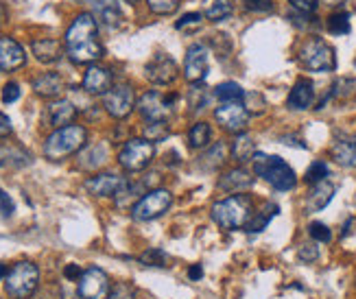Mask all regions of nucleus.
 I'll return each instance as SVG.
<instances>
[{
    "label": "nucleus",
    "instance_id": "nucleus-1",
    "mask_svg": "<svg viewBox=\"0 0 356 299\" xmlns=\"http://www.w3.org/2000/svg\"><path fill=\"white\" fill-rule=\"evenodd\" d=\"M66 53L74 64H95L103 57L99 24L92 13H79L66 31Z\"/></svg>",
    "mask_w": 356,
    "mask_h": 299
},
{
    "label": "nucleus",
    "instance_id": "nucleus-2",
    "mask_svg": "<svg viewBox=\"0 0 356 299\" xmlns=\"http://www.w3.org/2000/svg\"><path fill=\"white\" fill-rule=\"evenodd\" d=\"M254 216V201L250 195H232L212 206V221L221 229L234 232L250 225Z\"/></svg>",
    "mask_w": 356,
    "mask_h": 299
},
{
    "label": "nucleus",
    "instance_id": "nucleus-3",
    "mask_svg": "<svg viewBox=\"0 0 356 299\" xmlns=\"http://www.w3.org/2000/svg\"><path fill=\"white\" fill-rule=\"evenodd\" d=\"M254 172L258 177L265 179L275 191L286 193L293 191L298 184L296 170H293L280 155H267V153H256L254 155Z\"/></svg>",
    "mask_w": 356,
    "mask_h": 299
},
{
    "label": "nucleus",
    "instance_id": "nucleus-4",
    "mask_svg": "<svg viewBox=\"0 0 356 299\" xmlns=\"http://www.w3.org/2000/svg\"><path fill=\"white\" fill-rule=\"evenodd\" d=\"M88 131L81 124H66V127L55 129L44 143V155L49 157L51 162H59L64 157L81 151L86 147Z\"/></svg>",
    "mask_w": 356,
    "mask_h": 299
},
{
    "label": "nucleus",
    "instance_id": "nucleus-5",
    "mask_svg": "<svg viewBox=\"0 0 356 299\" xmlns=\"http://www.w3.org/2000/svg\"><path fill=\"white\" fill-rule=\"evenodd\" d=\"M300 64L311 72H332L337 68L334 49L321 38H311L302 44L298 53Z\"/></svg>",
    "mask_w": 356,
    "mask_h": 299
},
{
    "label": "nucleus",
    "instance_id": "nucleus-6",
    "mask_svg": "<svg viewBox=\"0 0 356 299\" xmlns=\"http://www.w3.org/2000/svg\"><path fill=\"white\" fill-rule=\"evenodd\" d=\"M40 284V269L33 262H18L5 277L7 295L13 299H29Z\"/></svg>",
    "mask_w": 356,
    "mask_h": 299
},
{
    "label": "nucleus",
    "instance_id": "nucleus-7",
    "mask_svg": "<svg viewBox=\"0 0 356 299\" xmlns=\"http://www.w3.org/2000/svg\"><path fill=\"white\" fill-rule=\"evenodd\" d=\"M153 155H156L153 143H149L147 138H131L122 145L118 153V164L129 172H140L151 164Z\"/></svg>",
    "mask_w": 356,
    "mask_h": 299
},
{
    "label": "nucleus",
    "instance_id": "nucleus-8",
    "mask_svg": "<svg viewBox=\"0 0 356 299\" xmlns=\"http://www.w3.org/2000/svg\"><path fill=\"white\" fill-rule=\"evenodd\" d=\"M171 206H173V195L164 191V188H156V191H149L131 208V216L136 221H156L164 212H168Z\"/></svg>",
    "mask_w": 356,
    "mask_h": 299
},
{
    "label": "nucleus",
    "instance_id": "nucleus-9",
    "mask_svg": "<svg viewBox=\"0 0 356 299\" xmlns=\"http://www.w3.org/2000/svg\"><path fill=\"white\" fill-rule=\"evenodd\" d=\"M214 118L229 134H243L250 122V109L243 101H225L214 109Z\"/></svg>",
    "mask_w": 356,
    "mask_h": 299
},
{
    "label": "nucleus",
    "instance_id": "nucleus-10",
    "mask_svg": "<svg viewBox=\"0 0 356 299\" xmlns=\"http://www.w3.org/2000/svg\"><path fill=\"white\" fill-rule=\"evenodd\" d=\"M103 107H105V112L110 114L112 118H116V120L127 118L134 112V107H136L134 88L127 86V83L112 86V90L107 92L105 99H103Z\"/></svg>",
    "mask_w": 356,
    "mask_h": 299
},
{
    "label": "nucleus",
    "instance_id": "nucleus-11",
    "mask_svg": "<svg viewBox=\"0 0 356 299\" xmlns=\"http://www.w3.org/2000/svg\"><path fill=\"white\" fill-rule=\"evenodd\" d=\"M175 99H177L175 94L168 99V97H162V94L156 90H149L143 94L140 101H138V112H140L143 118H147L149 122H162L171 116V105Z\"/></svg>",
    "mask_w": 356,
    "mask_h": 299
},
{
    "label": "nucleus",
    "instance_id": "nucleus-12",
    "mask_svg": "<svg viewBox=\"0 0 356 299\" xmlns=\"http://www.w3.org/2000/svg\"><path fill=\"white\" fill-rule=\"evenodd\" d=\"M110 277L99 266H90L79 277V297L81 299H107L110 297Z\"/></svg>",
    "mask_w": 356,
    "mask_h": 299
},
{
    "label": "nucleus",
    "instance_id": "nucleus-13",
    "mask_svg": "<svg viewBox=\"0 0 356 299\" xmlns=\"http://www.w3.org/2000/svg\"><path fill=\"white\" fill-rule=\"evenodd\" d=\"M208 74V51L204 44H191L184 59V76L191 83H204Z\"/></svg>",
    "mask_w": 356,
    "mask_h": 299
},
{
    "label": "nucleus",
    "instance_id": "nucleus-14",
    "mask_svg": "<svg viewBox=\"0 0 356 299\" xmlns=\"http://www.w3.org/2000/svg\"><path fill=\"white\" fill-rule=\"evenodd\" d=\"M145 72H147V79H149V81H151V83H156V86H171V83L175 81V79H177V74H179L175 59H173V57H168V55H164V53H160V55L153 57V59L149 61V64H147Z\"/></svg>",
    "mask_w": 356,
    "mask_h": 299
},
{
    "label": "nucleus",
    "instance_id": "nucleus-15",
    "mask_svg": "<svg viewBox=\"0 0 356 299\" xmlns=\"http://www.w3.org/2000/svg\"><path fill=\"white\" fill-rule=\"evenodd\" d=\"M127 179L116 175V172H99V175L86 179V191L95 197H116L122 188H125Z\"/></svg>",
    "mask_w": 356,
    "mask_h": 299
},
{
    "label": "nucleus",
    "instance_id": "nucleus-16",
    "mask_svg": "<svg viewBox=\"0 0 356 299\" xmlns=\"http://www.w3.org/2000/svg\"><path fill=\"white\" fill-rule=\"evenodd\" d=\"M26 64L24 49L9 35L0 38V72L18 70Z\"/></svg>",
    "mask_w": 356,
    "mask_h": 299
},
{
    "label": "nucleus",
    "instance_id": "nucleus-17",
    "mask_svg": "<svg viewBox=\"0 0 356 299\" xmlns=\"http://www.w3.org/2000/svg\"><path fill=\"white\" fill-rule=\"evenodd\" d=\"M112 83H114L112 70L105 66L92 64L83 74V90L90 94H107L112 90Z\"/></svg>",
    "mask_w": 356,
    "mask_h": 299
},
{
    "label": "nucleus",
    "instance_id": "nucleus-18",
    "mask_svg": "<svg viewBox=\"0 0 356 299\" xmlns=\"http://www.w3.org/2000/svg\"><path fill=\"white\" fill-rule=\"evenodd\" d=\"M315 101V86L311 79H298L296 86L291 88L289 92V99H286V105L289 109H296V112H304V109H308L313 105Z\"/></svg>",
    "mask_w": 356,
    "mask_h": 299
},
{
    "label": "nucleus",
    "instance_id": "nucleus-19",
    "mask_svg": "<svg viewBox=\"0 0 356 299\" xmlns=\"http://www.w3.org/2000/svg\"><path fill=\"white\" fill-rule=\"evenodd\" d=\"M31 51H33L35 59L42 61V64H55V61L64 55V44L55 38H40V40H33Z\"/></svg>",
    "mask_w": 356,
    "mask_h": 299
},
{
    "label": "nucleus",
    "instance_id": "nucleus-20",
    "mask_svg": "<svg viewBox=\"0 0 356 299\" xmlns=\"http://www.w3.org/2000/svg\"><path fill=\"white\" fill-rule=\"evenodd\" d=\"M332 197H334V186L328 179L315 184L306 197V212H321L332 201Z\"/></svg>",
    "mask_w": 356,
    "mask_h": 299
},
{
    "label": "nucleus",
    "instance_id": "nucleus-21",
    "mask_svg": "<svg viewBox=\"0 0 356 299\" xmlns=\"http://www.w3.org/2000/svg\"><path fill=\"white\" fill-rule=\"evenodd\" d=\"M252 186H254V177L243 166L227 170L225 175H221V179H219V188L225 193H241V191H247V188H252Z\"/></svg>",
    "mask_w": 356,
    "mask_h": 299
},
{
    "label": "nucleus",
    "instance_id": "nucleus-22",
    "mask_svg": "<svg viewBox=\"0 0 356 299\" xmlns=\"http://www.w3.org/2000/svg\"><path fill=\"white\" fill-rule=\"evenodd\" d=\"M74 116H76V107L66 99H57L49 105V120L57 129L66 127V124H72Z\"/></svg>",
    "mask_w": 356,
    "mask_h": 299
},
{
    "label": "nucleus",
    "instance_id": "nucleus-23",
    "mask_svg": "<svg viewBox=\"0 0 356 299\" xmlns=\"http://www.w3.org/2000/svg\"><path fill=\"white\" fill-rule=\"evenodd\" d=\"M33 90L44 99L59 97V94L64 92V79H61V74H57V72H44L33 81Z\"/></svg>",
    "mask_w": 356,
    "mask_h": 299
},
{
    "label": "nucleus",
    "instance_id": "nucleus-24",
    "mask_svg": "<svg viewBox=\"0 0 356 299\" xmlns=\"http://www.w3.org/2000/svg\"><path fill=\"white\" fill-rule=\"evenodd\" d=\"M332 160L346 168H356V136L337 140L332 145Z\"/></svg>",
    "mask_w": 356,
    "mask_h": 299
},
{
    "label": "nucleus",
    "instance_id": "nucleus-25",
    "mask_svg": "<svg viewBox=\"0 0 356 299\" xmlns=\"http://www.w3.org/2000/svg\"><path fill=\"white\" fill-rule=\"evenodd\" d=\"M92 7H95V18L101 20L103 24L107 26H114L120 22L122 18V11H120V5L118 0H92Z\"/></svg>",
    "mask_w": 356,
    "mask_h": 299
},
{
    "label": "nucleus",
    "instance_id": "nucleus-26",
    "mask_svg": "<svg viewBox=\"0 0 356 299\" xmlns=\"http://www.w3.org/2000/svg\"><path fill=\"white\" fill-rule=\"evenodd\" d=\"M232 157L238 162V164H247V162H252L254 160V155L258 153L256 151V145H254V140L247 136V134H238L234 138V143H232Z\"/></svg>",
    "mask_w": 356,
    "mask_h": 299
},
{
    "label": "nucleus",
    "instance_id": "nucleus-27",
    "mask_svg": "<svg viewBox=\"0 0 356 299\" xmlns=\"http://www.w3.org/2000/svg\"><path fill=\"white\" fill-rule=\"evenodd\" d=\"M277 212H280V206H277V203H273V201L265 203V206H262L258 212H254L250 225H247V232H252V234L262 232V229H265L271 223V218L277 216Z\"/></svg>",
    "mask_w": 356,
    "mask_h": 299
},
{
    "label": "nucleus",
    "instance_id": "nucleus-28",
    "mask_svg": "<svg viewBox=\"0 0 356 299\" xmlns=\"http://www.w3.org/2000/svg\"><path fill=\"white\" fill-rule=\"evenodd\" d=\"M107 162V149L105 145H95V147H88L81 155H79V166L88 168V170H95L99 166H103Z\"/></svg>",
    "mask_w": 356,
    "mask_h": 299
},
{
    "label": "nucleus",
    "instance_id": "nucleus-29",
    "mask_svg": "<svg viewBox=\"0 0 356 299\" xmlns=\"http://www.w3.org/2000/svg\"><path fill=\"white\" fill-rule=\"evenodd\" d=\"M223 162H225V145L223 143H216V145L208 147L204 151V155L199 157V168L216 170Z\"/></svg>",
    "mask_w": 356,
    "mask_h": 299
},
{
    "label": "nucleus",
    "instance_id": "nucleus-30",
    "mask_svg": "<svg viewBox=\"0 0 356 299\" xmlns=\"http://www.w3.org/2000/svg\"><path fill=\"white\" fill-rule=\"evenodd\" d=\"M204 15L212 22H221L232 15V3L229 0H204Z\"/></svg>",
    "mask_w": 356,
    "mask_h": 299
},
{
    "label": "nucleus",
    "instance_id": "nucleus-31",
    "mask_svg": "<svg viewBox=\"0 0 356 299\" xmlns=\"http://www.w3.org/2000/svg\"><path fill=\"white\" fill-rule=\"evenodd\" d=\"M210 138H212V129L208 122H195L191 131H188V145L193 149H206L210 145Z\"/></svg>",
    "mask_w": 356,
    "mask_h": 299
},
{
    "label": "nucleus",
    "instance_id": "nucleus-32",
    "mask_svg": "<svg viewBox=\"0 0 356 299\" xmlns=\"http://www.w3.org/2000/svg\"><path fill=\"white\" fill-rule=\"evenodd\" d=\"M326 29L330 31L332 35H348L350 33V13L348 11H337L332 13L328 22H326Z\"/></svg>",
    "mask_w": 356,
    "mask_h": 299
},
{
    "label": "nucleus",
    "instance_id": "nucleus-33",
    "mask_svg": "<svg viewBox=\"0 0 356 299\" xmlns=\"http://www.w3.org/2000/svg\"><path fill=\"white\" fill-rule=\"evenodd\" d=\"M214 94L221 99V103H225V101H243L247 92L236 81H225L221 86H216Z\"/></svg>",
    "mask_w": 356,
    "mask_h": 299
},
{
    "label": "nucleus",
    "instance_id": "nucleus-34",
    "mask_svg": "<svg viewBox=\"0 0 356 299\" xmlns=\"http://www.w3.org/2000/svg\"><path fill=\"white\" fill-rule=\"evenodd\" d=\"M328 175H330L328 164L323 162V160H315L311 166L306 168V172H304V181H306V184H311V186H315V184H319V181H326Z\"/></svg>",
    "mask_w": 356,
    "mask_h": 299
},
{
    "label": "nucleus",
    "instance_id": "nucleus-35",
    "mask_svg": "<svg viewBox=\"0 0 356 299\" xmlns=\"http://www.w3.org/2000/svg\"><path fill=\"white\" fill-rule=\"evenodd\" d=\"M168 134H171V129H168L166 120L162 122H149L145 127V138L149 140V143H162V140L168 138Z\"/></svg>",
    "mask_w": 356,
    "mask_h": 299
},
{
    "label": "nucleus",
    "instance_id": "nucleus-36",
    "mask_svg": "<svg viewBox=\"0 0 356 299\" xmlns=\"http://www.w3.org/2000/svg\"><path fill=\"white\" fill-rule=\"evenodd\" d=\"M181 0H147V5L153 13L158 15H171L179 9Z\"/></svg>",
    "mask_w": 356,
    "mask_h": 299
},
{
    "label": "nucleus",
    "instance_id": "nucleus-37",
    "mask_svg": "<svg viewBox=\"0 0 356 299\" xmlns=\"http://www.w3.org/2000/svg\"><path fill=\"white\" fill-rule=\"evenodd\" d=\"M140 262H143V264H147V266H166V262H168V256L164 254L162 249L153 247V249L145 251V254L140 256Z\"/></svg>",
    "mask_w": 356,
    "mask_h": 299
},
{
    "label": "nucleus",
    "instance_id": "nucleus-38",
    "mask_svg": "<svg viewBox=\"0 0 356 299\" xmlns=\"http://www.w3.org/2000/svg\"><path fill=\"white\" fill-rule=\"evenodd\" d=\"M308 234H311V239L315 243H330L332 239V232L326 223H319V221H313L311 225H308Z\"/></svg>",
    "mask_w": 356,
    "mask_h": 299
},
{
    "label": "nucleus",
    "instance_id": "nucleus-39",
    "mask_svg": "<svg viewBox=\"0 0 356 299\" xmlns=\"http://www.w3.org/2000/svg\"><path fill=\"white\" fill-rule=\"evenodd\" d=\"M289 5L298 15H313L319 7V0H289Z\"/></svg>",
    "mask_w": 356,
    "mask_h": 299
},
{
    "label": "nucleus",
    "instance_id": "nucleus-40",
    "mask_svg": "<svg viewBox=\"0 0 356 299\" xmlns=\"http://www.w3.org/2000/svg\"><path fill=\"white\" fill-rule=\"evenodd\" d=\"M107 299H136V289L129 284V282H118V284L110 291V297Z\"/></svg>",
    "mask_w": 356,
    "mask_h": 299
},
{
    "label": "nucleus",
    "instance_id": "nucleus-41",
    "mask_svg": "<svg viewBox=\"0 0 356 299\" xmlns=\"http://www.w3.org/2000/svg\"><path fill=\"white\" fill-rule=\"evenodd\" d=\"M317 258H319V249H317V245H313V243H306V245H302V247L298 249V260L304 262V264H311V262H315Z\"/></svg>",
    "mask_w": 356,
    "mask_h": 299
},
{
    "label": "nucleus",
    "instance_id": "nucleus-42",
    "mask_svg": "<svg viewBox=\"0 0 356 299\" xmlns=\"http://www.w3.org/2000/svg\"><path fill=\"white\" fill-rule=\"evenodd\" d=\"M245 9L254 13H269L275 9L273 0H245Z\"/></svg>",
    "mask_w": 356,
    "mask_h": 299
},
{
    "label": "nucleus",
    "instance_id": "nucleus-43",
    "mask_svg": "<svg viewBox=\"0 0 356 299\" xmlns=\"http://www.w3.org/2000/svg\"><path fill=\"white\" fill-rule=\"evenodd\" d=\"M20 99V86L18 83H7L5 88H3V103H15V101H18Z\"/></svg>",
    "mask_w": 356,
    "mask_h": 299
},
{
    "label": "nucleus",
    "instance_id": "nucleus-44",
    "mask_svg": "<svg viewBox=\"0 0 356 299\" xmlns=\"http://www.w3.org/2000/svg\"><path fill=\"white\" fill-rule=\"evenodd\" d=\"M201 20H204V13H195V11H191V13H184L181 18L175 22V26H177V29H184V26H191V24H199Z\"/></svg>",
    "mask_w": 356,
    "mask_h": 299
},
{
    "label": "nucleus",
    "instance_id": "nucleus-45",
    "mask_svg": "<svg viewBox=\"0 0 356 299\" xmlns=\"http://www.w3.org/2000/svg\"><path fill=\"white\" fill-rule=\"evenodd\" d=\"M0 214H3V216H11L13 214V201H11V197L5 191H0Z\"/></svg>",
    "mask_w": 356,
    "mask_h": 299
},
{
    "label": "nucleus",
    "instance_id": "nucleus-46",
    "mask_svg": "<svg viewBox=\"0 0 356 299\" xmlns=\"http://www.w3.org/2000/svg\"><path fill=\"white\" fill-rule=\"evenodd\" d=\"M11 120H9V116L7 114H3L0 112V138H7V136H11Z\"/></svg>",
    "mask_w": 356,
    "mask_h": 299
},
{
    "label": "nucleus",
    "instance_id": "nucleus-47",
    "mask_svg": "<svg viewBox=\"0 0 356 299\" xmlns=\"http://www.w3.org/2000/svg\"><path fill=\"white\" fill-rule=\"evenodd\" d=\"M64 275H66V280H79L83 275V271L79 264H68L64 269Z\"/></svg>",
    "mask_w": 356,
    "mask_h": 299
},
{
    "label": "nucleus",
    "instance_id": "nucleus-48",
    "mask_svg": "<svg viewBox=\"0 0 356 299\" xmlns=\"http://www.w3.org/2000/svg\"><path fill=\"white\" fill-rule=\"evenodd\" d=\"M188 277H191L193 282L201 280V277H204V266H201V264H193L191 269H188Z\"/></svg>",
    "mask_w": 356,
    "mask_h": 299
},
{
    "label": "nucleus",
    "instance_id": "nucleus-49",
    "mask_svg": "<svg viewBox=\"0 0 356 299\" xmlns=\"http://www.w3.org/2000/svg\"><path fill=\"white\" fill-rule=\"evenodd\" d=\"M280 140H282V143H284V145H289V147L293 145V147H300V149H306V145L302 143V140H300V138H291V136H282Z\"/></svg>",
    "mask_w": 356,
    "mask_h": 299
},
{
    "label": "nucleus",
    "instance_id": "nucleus-50",
    "mask_svg": "<svg viewBox=\"0 0 356 299\" xmlns=\"http://www.w3.org/2000/svg\"><path fill=\"white\" fill-rule=\"evenodd\" d=\"M7 273H9V271H7V266H5V264H0V282H3V280L7 277Z\"/></svg>",
    "mask_w": 356,
    "mask_h": 299
},
{
    "label": "nucleus",
    "instance_id": "nucleus-51",
    "mask_svg": "<svg viewBox=\"0 0 356 299\" xmlns=\"http://www.w3.org/2000/svg\"><path fill=\"white\" fill-rule=\"evenodd\" d=\"M76 3H92V0H76Z\"/></svg>",
    "mask_w": 356,
    "mask_h": 299
},
{
    "label": "nucleus",
    "instance_id": "nucleus-52",
    "mask_svg": "<svg viewBox=\"0 0 356 299\" xmlns=\"http://www.w3.org/2000/svg\"><path fill=\"white\" fill-rule=\"evenodd\" d=\"M127 3H136V0H127Z\"/></svg>",
    "mask_w": 356,
    "mask_h": 299
}]
</instances>
